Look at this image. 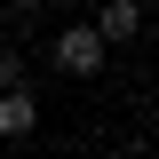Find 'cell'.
Masks as SVG:
<instances>
[{
	"label": "cell",
	"mask_w": 159,
	"mask_h": 159,
	"mask_svg": "<svg viewBox=\"0 0 159 159\" xmlns=\"http://www.w3.org/2000/svg\"><path fill=\"white\" fill-rule=\"evenodd\" d=\"M48 64H56L64 80H96L103 64H111V48L96 40V24H64V32L48 40Z\"/></svg>",
	"instance_id": "obj_1"
},
{
	"label": "cell",
	"mask_w": 159,
	"mask_h": 159,
	"mask_svg": "<svg viewBox=\"0 0 159 159\" xmlns=\"http://www.w3.org/2000/svg\"><path fill=\"white\" fill-rule=\"evenodd\" d=\"M16 80H32V72H24V56H16V48H0V88H16Z\"/></svg>",
	"instance_id": "obj_4"
},
{
	"label": "cell",
	"mask_w": 159,
	"mask_h": 159,
	"mask_svg": "<svg viewBox=\"0 0 159 159\" xmlns=\"http://www.w3.org/2000/svg\"><path fill=\"white\" fill-rule=\"evenodd\" d=\"M88 24H96L103 48H127V40H143V0H103Z\"/></svg>",
	"instance_id": "obj_3"
},
{
	"label": "cell",
	"mask_w": 159,
	"mask_h": 159,
	"mask_svg": "<svg viewBox=\"0 0 159 159\" xmlns=\"http://www.w3.org/2000/svg\"><path fill=\"white\" fill-rule=\"evenodd\" d=\"M32 127H40V96H32V80L0 88V143H24Z\"/></svg>",
	"instance_id": "obj_2"
}]
</instances>
